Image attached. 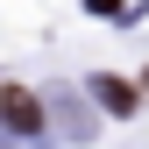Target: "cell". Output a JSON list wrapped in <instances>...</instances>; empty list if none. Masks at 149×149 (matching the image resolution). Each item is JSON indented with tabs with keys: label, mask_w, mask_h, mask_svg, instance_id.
<instances>
[{
	"label": "cell",
	"mask_w": 149,
	"mask_h": 149,
	"mask_svg": "<svg viewBox=\"0 0 149 149\" xmlns=\"http://www.w3.org/2000/svg\"><path fill=\"white\" fill-rule=\"evenodd\" d=\"M0 128H14V135H36L43 128V100L22 85H0Z\"/></svg>",
	"instance_id": "6da1fadb"
},
{
	"label": "cell",
	"mask_w": 149,
	"mask_h": 149,
	"mask_svg": "<svg viewBox=\"0 0 149 149\" xmlns=\"http://www.w3.org/2000/svg\"><path fill=\"white\" fill-rule=\"evenodd\" d=\"M92 100H100L107 114H135L142 92H135V85H121V78H92Z\"/></svg>",
	"instance_id": "7a4b0ae2"
},
{
	"label": "cell",
	"mask_w": 149,
	"mask_h": 149,
	"mask_svg": "<svg viewBox=\"0 0 149 149\" xmlns=\"http://www.w3.org/2000/svg\"><path fill=\"white\" fill-rule=\"evenodd\" d=\"M142 92H149V78H142Z\"/></svg>",
	"instance_id": "3957f363"
}]
</instances>
